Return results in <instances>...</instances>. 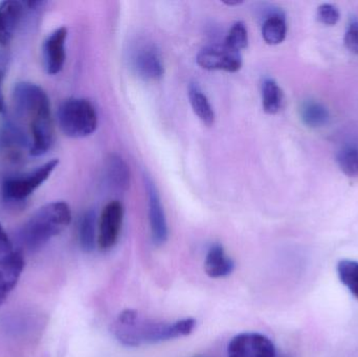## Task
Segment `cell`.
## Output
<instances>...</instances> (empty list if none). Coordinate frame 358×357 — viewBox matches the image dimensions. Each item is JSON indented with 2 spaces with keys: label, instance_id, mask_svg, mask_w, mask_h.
<instances>
[{
  "label": "cell",
  "instance_id": "1",
  "mask_svg": "<svg viewBox=\"0 0 358 357\" xmlns=\"http://www.w3.org/2000/svg\"><path fill=\"white\" fill-rule=\"evenodd\" d=\"M194 319H183L174 323L157 322L141 316L136 310H124L113 325L115 339L126 347L164 343L187 337L195 328Z\"/></svg>",
  "mask_w": 358,
  "mask_h": 357
},
{
  "label": "cell",
  "instance_id": "2",
  "mask_svg": "<svg viewBox=\"0 0 358 357\" xmlns=\"http://www.w3.org/2000/svg\"><path fill=\"white\" fill-rule=\"evenodd\" d=\"M71 221V210L64 201H54L39 207L20 231L23 245L37 251L60 235Z\"/></svg>",
  "mask_w": 358,
  "mask_h": 357
},
{
  "label": "cell",
  "instance_id": "3",
  "mask_svg": "<svg viewBox=\"0 0 358 357\" xmlns=\"http://www.w3.org/2000/svg\"><path fill=\"white\" fill-rule=\"evenodd\" d=\"M61 131L71 138L90 136L98 127V115L92 102L82 98H69L63 101L57 111Z\"/></svg>",
  "mask_w": 358,
  "mask_h": 357
},
{
  "label": "cell",
  "instance_id": "4",
  "mask_svg": "<svg viewBox=\"0 0 358 357\" xmlns=\"http://www.w3.org/2000/svg\"><path fill=\"white\" fill-rule=\"evenodd\" d=\"M58 165V159H52L36 168L33 171L6 178L1 187L4 201L8 203L24 201L50 177Z\"/></svg>",
  "mask_w": 358,
  "mask_h": 357
},
{
  "label": "cell",
  "instance_id": "5",
  "mask_svg": "<svg viewBox=\"0 0 358 357\" xmlns=\"http://www.w3.org/2000/svg\"><path fill=\"white\" fill-rule=\"evenodd\" d=\"M13 104L17 115L29 121L50 112V103L46 92L37 84L19 82L13 88Z\"/></svg>",
  "mask_w": 358,
  "mask_h": 357
},
{
  "label": "cell",
  "instance_id": "6",
  "mask_svg": "<svg viewBox=\"0 0 358 357\" xmlns=\"http://www.w3.org/2000/svg\"><path fill=\"white\" fill-rule=\"evenodd\" d=\"M131 63L138 77L147 81H157L165 73L161 52L152 42L138 43L132 52Z\"/></svg>",
  "mask_w": 358,
  "mask_h": 357
},
{
  "label": "cell",
  "instance_id": "7",
  "mask_svg": "<svg viewBox=\"0 0 358 357\" xmlns=\"http://www.w3.org/2000/svg\"><path fill=\"white\" fill-rule=\"evenodd\" d=\"M197 64L206 71L236 73L242 66L241 54L223 44H214L202 48L197 54Z\"/></svg>",
  "mask_w": 358,
  "mask_h": 357
},
{
  "label": "cell",
  "instance_id": "8",
  "mask_svg": "<svg viewBox=\"0 0 358 357\" xmlns=\"http://www.w3.org/2000/svg\"><path fill=\"white\" fill-rule=\"evenodd\" d=\"M229 357H277L273 342L260 333H245L236 335L227 348Z\"/></svg>",
  "mask_w": 358,
  "mask_h": 357
},
{
  "label": "cell",
  "instance_id": "9",
  "mask_svg": "<svg viewBox=\"0 0 358 357\" xmlns=\"http://www.w3.org/2000/svg\"><path fill=\"white\" fill-rule=\"evenodd\" d=\"M124 219L123 205L119 201H110L103 210L99 221L98 245L102 251L115 247L121 233Z\"/></svg>",
  "mask_w": 358,
  "mask_h": 357
},
{
  "label": "cell",
  "instance_id": "10",
  "mask_svg": "<svg viewBox=\"0 0 358 357\" xmlns=\"http://www.w3.org/2000/svg\"><path fill=\"white\" fill-rule=\"evenodd\" d=\"M145 187L148 194L149 221H150L151 234L153 242L161 247L168 240V224L165 211L162 205L159 190L150 176L145 175Z\"/></svg>",
  "mask_w": 358,
  "mask_h": 357
},
{
  "label": "cell",
  "instance_id": "11",
  "mask_svg": "<svg viewBox=\"0 0 358 357\" xmlns=\"http://www.w3.org/2000/svg\"><path fill=\"white\" fill-rule=\"evenodd\" d=\"M66 39L67 29L65 27H60L52 31L44 40L42 45V59L44 69L48 75H57L62 71L66 60Z\"/></svg>",
  "mask_w": 358,
  "mask_h": 357
},
{
  "label": "cell",
  "instance_id": "12",
  "mask_svg": "<svg viewBox=\"0 0 358 357\" xmlns=\"http://www.w3.org/2000/svg\"><path fill=\"white\" fill-rule=\"evenodd\" d=\"M29 154L41 156L45 154L54 143V124L50 112L38 115L29 121Z\"/></svg>",
  "mask_w": 358,
  "mask_h": 357
},
{
  "label": "cell",
  "instance_id": "13",
  "mask_svg": "<svg viewBox=\"0 0 358 357\" xmlns=\"http://www.w3.org/2000/svg\"><path fill=\"white\" fill-rule=\"evenodd\" d=\"M25 3L16 0L0 2V45L10 43L22 20Z\"/></svg>",
  "mask_w": 358,
  "mask_h": 357
},
{
  "label": "cell",
  "instance_id": "14",
  "mask_svg": "<svg viewBox=\"0 0 358 357\" xmlns=\"http://www.w3.org/2000/svg\"><path fill=\"white\" fill-rule=\"evenodd\" d=\"M24 257L20 251H14L0 259V293L8 296L16 287L23 270Z\"/></svg>",
  "mask_w": 358,
  "mask_h": 357
},
{
  "label": "cell",
  "instance_id": "15",
  "mask_svg": "<svg viewBox=\"0 0 358 357\" xmlns=\"http://www.w3.org/2000/svg\"><path fill=\"white\" fill-rule=\"evenodd\" d=\"M235 263L227 257L222 245L215 243L206 254L204 270L210 278H224L233 272Z\"/></svg>",
  "mask_w": 358,
  "mask_h": 357
},
{
  "label": "cell",
  "instance_id": "16",
  "mask_svg": "<svg viewBox=\"0 0 358 357\" xmlns=\"http://www.w3.org/2000/svg\"><path fill=\"white\" fill-rule=\"evenodd\" d=\"M106 178L113 190L125 192L129 189L131 174L126 161L120 155L111 153L106 159Z\"/></svg>",
  "mask_w": 358,
  "mask_h": 357
},
{
  "label": "cell",
  "instance_id": "17",
  "mask_svg": "<svg viewBox=\"0 0 358 357\" xmlns=\"http://www.w3.org/2000/svg\"><path fill=\"white\" fill-rule=\"evenodd\" d=\"M287 34L285 16L283 13L273 12L265 19L262 25V36L264 41L271 45H277L285 40Z\"/></svg>",
  "mask_w": 358,
  "mask_h": 357
},
{
  "label": "cell",
  "instance_id": "18",
  "mask_svg": "<svg viewBox=\"0 0 358 357\" xmlns=\"http://www.w3.org/2000/svg\"><path fill=\"white\" fill-rule=\"evenodd\" d=\"M300 117L307 127L317 129L324 127L329 122V111L322 103L307 100L300 107Z\"/></svg>",
  "mask_w": 358,
  "mask_h": 357
},
{
  "label": "cell",
  "instance_id": "19",
  "mask_svg": "<svg viewBox=\"0 0 358 357\" xmlns=\"http://www.w3.org/2000/svg\"><path fill=\"white\" fill-rule=\"evenodd\" d=\"M189 99L194 112L201 119L202 123L212 126L215 122L214 109L197 83L189 84Z\"/></svg>",
  "mask_w": 358,
  "mask_h": 357
},
{
  "label": "cell",
  "instance_id": "20",
  "mask_svg": "<svg viewBox=\"0 0 358 357\" xmlns=\"http://www.w3.org/2000/svg\"><path fill=\"white\" fill-rule=\"evenodd\" d=\"M78 235H79L81 249L86 253L94 251L98 243V236H96V214L92 210L84 213L80 219Z\"/></svg>",
  "mask_w": 358,
  "mask_h": 357
},
{
  "label": "cell",
  "instance_id": "21",
  "mask_svg": "<svg viewBox=\"0 0 358 357\" xmlns=\"http://www.w3.org/2000/svg\"><path fill=\"white\" fill-rule=\"evenodd\" d=\"M262 105L265 112L275 115L283 105V92L277 82L266 78L262 83Z\"/></svg>",
  "mask_w": 358,
  "mask_h": 357
},
{
  "label": "cell",
  "instance_id": "22",
  "mask_svg": "<svg viewBox=\"0 0 358 357\" xmlns=\"http://www.w3.org/2000/svg\"><path fill=\"white\" fill-rule=\"evenodd\" d=\"M338 278L349 293L358 300V261L345 259L338 262L336 266Z\"/></svg>",
  "mask_w": 358,
  "mask_h": 357
},
{
  "label": "cell",
  "instance_id": "23",
  "mask_svg": "<svg viewBox=\"0 0 358 357\" xmlns=\"http://www.w3.org/2000/svg\"><path fill=\"white\" fill-rule=\"evenodd\" d=\"M336 161L343 173L348 177H358V147H344L338 153Z\"/></svg>",
  "mask_w": 358,
  "mask_h": 357
},
{
  "label": "cell",
  "instance_id": "24",
  "mask_svg": "<svg viewBox=\"0 0 358 357\" xmlns=\"http://www.w3.org/2000/svg\"><path fill=\"white\" fill-rule=\"evenodd\" d=\"M224 44L231 50H237L239 52L248 48V34L243 22L238 21L231 27L225 38Z\"/></svg>",
  "mask_w": 358,
  "mask_h": 357
},
{
  "label": "cell",
  "instance_id": "25",
  "mask_svg": "<svg viewBox=\"0 0 358 357\" xmlns=\"http://www.w3.org/2000/svg\"><path fill=\"white\" fill-rule=\"evenodd\" d=\"M317 19L325 25H336L340 20V12L334 4L324 3L317 8Z\"/></svg>",
  "mask_w": 358,
  "mask_h": 357
},
{
  "label": "cell",
  "instance_id": "26",
  "mask_svg": "<svg viewBox=\"0 0 358 357\" xmlns=\"http://www.w3.org/2000/svg\"><path fill=\"white\" fill-rule=\"evenodd\" d=\"M345 46L349 52L358 54V20L352 19L347 27L344 38Z\"/></svg>",
  "mask_w": 358,
  "mask_h": 357
},
{
  "label": "cell",
  "instance_id": "27",
  "mask_svg": "<svg viewBox=\"0 0 358 357\" xmlns=\"http://www.w3.org/2000/svg\"><path fill=\"white\" fill-rule=\"evenodd\" d=\"M12 252H14L12 242H10L6 231L0 224V259L10 255Z\"/></svg>",
  "mask_w": 358,
  "mask_h": 357
},
{
  "label": "cell",
  "instance_id": "28",
  "mask_svg": "<svg viewBox=\"0 0 358 357\" xmlns=\"http://www.w3.org/2000/svg\"><path fill=\"white\" fill-rule=\"evenodd\" d=\"M2 79H3V71L0 68V113H3L4 111H6V103H4V99L1 92Z\"/></svg>",
  "mask_w": 358,
  "mask_h": 357
},
{
  "label": "cell",
  "instance_id": "29",
  "mask_svg": "<svg viewBox=\"0 0 358 357\" xmlns=\"http://www.w3.org/2000/svg\"><path fill=\"white\" fill-rule=\"evenodd\" d=\"M223 3L227 4V6H236L243 3V1H238V0H236V1H223Z\"/></svg>",
  "mask_w": 358,
  "mask_h": 357
},
{
  "label": "cell",
  "instance_id": "30",
  "mask_svg": "<svg viewBox=\"0 0 358 357\" xmlns=\"http://www.w3.org/2000/svg\"><path fill=\"white\" fill-rule=\"evenodd\" d=\"M6 297L8 296L3 295V293H0V306L2 305V304L4 303V301L6 300Z\"/></svg>",
  "mask_w": 358,
  "mask_h": 357
},
{
  "label": "cell",
  "instance_id": "31",
  "mask_svg": "<svg viewBox=\"0 0 358 357\" xmlns=\"http://www.w3.org/2000/svg\"><path fill=\"white\" fill-rule=\"evenodd\" d=\"M277 357H290V356H277Z\"/></svg>",
  "mask_w": 358,
  "mask_h": 357
},
{
  "label": "cell",
  "instance_id": "32",
  "mask_svg": "<svg viewBox=\"0 0 358 357\" xmlns=\"http://www.w3.org/2000/svg\"><path fill=\"white\" fill-rule=\"evenodd\" d=\"M197 357H202V356H197Z\"/></svg>",
  "mask_w": 358,
  "mask_h": 357
}]
</instances>
